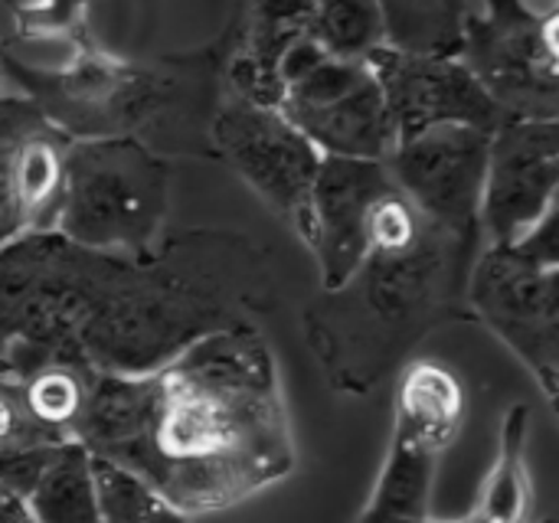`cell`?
<instances>
[{
    "label": "cell",
    "instance_id": "obj_1",
    "mask_svg": "<svg viewBox=\"0 0 559 523\" xmlns=\"http://www.w3.org/2000/svg\"><path fill=\"white\" fill-rule=\"evenodd\" d=\"M265 308V259L239 233L164 236L151 259L95 252L59 233L0 246V360L16 377L43 364L141 377Z\"/></svg>",
    "mask_w": 559,
    "mask_h": 523
},
{
    "label": "cell",
    "instance_id": "obj_2",
    "mask_svg": "<svg viewBox=\"0 0 559 523\" xmlns=\"http://www.w3.org/2000/svg\"><path fill=\"white\" fill-rule=\"evenodd\" d=\"M75 442L187 518L236 508L298 462L275 354L249 321L200 337L151 373H98Z\"/></svg>",
    "mask_w": 559,
    "mask_h": 523
},
{
    "label": "cell",
    "instance_id": "obj_3",
    "mask_svg": "<svg viewBox=\"0 0 559 523\" xmlns=\"http://www.w3.org/2000/svg\"><path fill=\"white\" fill-rule=\"evenodd\" d=\"M478 252L481 239L445 233L393 183L373 213L357 272L305 314L308 344L331 387L364 396L406 367L439 324L472 318L465 292Z\"/></svg>",
    "mask_w": 559,
    "mask_h": 523
},
{
    "label": "cell",
    "instance_id": "obj_4",
    "mask_svg": "<svg viewBox=\"0 0 559 523\" xmlns=\"http://www.w3.org/2000/svg\"><path fill=\"white\" fill-rule=\"evenodd\" d=\"M170 167L141 138H82L66 147L56 229L75 246L151 259L164 239Z\"/></svg>",
    "mask_w": 559,
    "mask_h": 523
},
{
    "label": "cell",
    "instance_id": "obj_5",
    "mask_svg": "<svg viewBox=\"0 0 559 523\" xmlns=\"http://www.w3.org/2000/svg\"><path fill=\"white\" fill-rule=\"evenodd\" d=\"M468 314L508 344L537 377L550 406L559 390L557 210L514 246H485L472 265Z\"/></svg>",
    "mask_w": 559,
    "mask_h": 523
},
{
    "label": "cell",
    "instance_id": "obj_6",
    "mask_svg": "<svg viewBox=\"0 0 559 523\" xmlns=\"http://www.w3.org/2000/svg\"><path fill=\"white\" fill-rule=\"evenodd\" d=\"M0 69L69 141L141 138V128L180 102L174 69L124 66L92 52L69 69H33L0 46Z\"/></svg>",
    "mask_w": 559,
    "mask_h": 523
},
{
    "label": "cell",
    "instance_id": "obj_7",
    "mask_svg": "<svg viewBox=\"0 0 559 523\" xmlns=\"http://www.w3.org/2000/svg\"><path fill=\"white\" fill-rule=\"evenodd\" d=\"M557 7L527 0H481V10H468L459 59L508 118L557 121Z\"/></svg>",
    "mask_w": 559,
    "mask_h": 523
},
{
    "label": "cell",
    "instance_id": "obj_8",
    "mask_svg": "<svg viewBox=\"0 0 559 523\" xmlns=\"http://www.w3.org/2000/svg\"><path fill=\"white\" fill-rule=\"evenodd\" d=\"M278 111L321 157L386 161L396 147L390 111L367 59L321 56L285 82Z\"/></svg>",
    "mask_w": 559,
    "mask_h": 523
},
{
    "label": "cell",
    "instance_id": "obj_9",
    "mask_svg": "<svg viewBox=\"0 0 559 523\" xmlns=\"http://www.w3.org/2000/svg\"><path fill=\"white\" fill-rule=\"evenodd\" d=\"M210 144L298 236H305L321 151L278 108L229 92L210 118Z\"/></svg>",
    "mask_w": 559,
    "mask_h": 523
},
{
    "label": "cell",
    "instance_id": "obj_10",
    "mask_svg": "<svg viewBox=\"0 0 559 523\" xmlns=\"http://www.w3.org/2000/svg\"><path fill=\"white\" fill-rule=\"evenodd\" d=\"M491 131L468 124L429 128L400 141L383 161L400 193L445 233L481 239V190Z\"/></svg>",
    "mask_w": 559,
    "mask_h": 523
},
{
    "label": "cell",
    "instance_id": "obj_11",
    "mask_svg": "<svg viewBox=\"0 0 559 523\" xmlns=\"http://www.w3.org/2000/svg\"><path fill=\"white\" fill-rule=\"evenodd\" d=\"M559 124L534 118H508L488 147L481 190L485 246L521 242L544 216L557 210Z\"/></svg>",
    "mask_w": 559,
    "mask_h": 523
},
{
    "label": "cell",
    "instance_id": "obj_12",
    "mask_svg": "<svg viewBox=\"0 0 559 523\" xmlns=\"http://www.w3.org/2000/svg\"><path fill=\"white\" fill-rule=\"evenodd\" d=\"M367 62L380 82L396 144L442 124H468L495 134L508 121L459 56H416L377 46Z\"/></svg>",
    "mask_w": 559,
    "mask_h": 523
},
{
    "label": "cell",
    "instance_id": "obj_13",
    "mask_svg": "<svg viewBox=\"0 0 559 523\" xmlns=\"http://www.w3.org/2000/svg\"><path fill=\"white\" fill-rule=\"evenodd\" d=\"M66 147L69 138L26 95H0V246L56 229Z\"/></svg>",
    "mask_w": 559,
    "mask_h": 523
},
{
    "label": "cell",
    "instance_id": "obj_14",
    "mask_svg": "<svg viewBox=\"0 0 559 523\" xmlns=\"http://www.w3.org/2000/svg\"><path fill=\"white\" fill-rule=\"evenodd\" d=\"M390 190L393 177L383 161L321 157L301 239L318 259L324 292L341 288L364 262L373 213Z\"/></svg>",
    "mask_w": 559,
    "mask_h": 523
},
{
    "label": "cell",
    "instance_id": "obj_15",
    "mask_svg": "<svg viewBox=\"0 0 559 523\" xmlns=\"http://www.w3.org/2000/svg\"><path fill=\"white\" fill-rule=\"evenodd\" d=\"M468 413V393L459 373L439 360H409L396 383L393 429L423 449L445 455Z\"/></svg>",
    "mask_w": 559,
    "mask_h": 523
},
{
    "label": "cell",
    "instance_id": "obj_16",
    "mask_svg": "<svg viewBox=\"0 0 559 523\" xmlns=\"http://www.w3.org/2000/svg\"><path fill=\"white\" fill-rule=\"evenodd\" d=\"M527 439H531V409L524 403L511 406L501 419L498 452L491 472L478 491V501L468 523H531L534 511V482L527 468Z\"/></svg>",
    "mask_w": 559,
    "mask_h": 523
},
{
    "label": "cell",
    "instance_id": "obj_17",
    "mask_svg": "<svg viewBox=\"0 0 559 523\" xmlns=\"http://www.w3.org/2000/svg\"><path fill=\"white\" fill-rule=\"evenodd\" d=\"M439 459L442 455L423 449L419 442H413L409 436L393 429L386 462L380 468L373 495H370V501H367V508L357 518V523L426 521Z\"/></svg>",
    "mask_w": 559,
    "mask_h": 523
},
{
    "label": "cell",
    "instance_id": "obj_18",
    "mask_svg": "<svg viewBox=\"0 0 559 523\" xmlns=\"http://www.w3.org/2000/svg\"><path fill=\"white\" fill-rule=\"evenodd\" d=\"M383 46L416 56H459L468 0H377Z\"/></svg>",
    "mask_w": 559,
    "mask_h": 523
},
{
    "label": "cell",
    "instance_id": "obj_19",
    "mask_svg": "<svg viewBox=\"0 0 559 523\" xmlns=\"http://www.w3.org/2000/svg\"><path fill=\"white\" fill-rule=\"evenodd\" d=\"M23 508L33 523H102L92 455L79 442L59 445L36 485L26 491Z\"/></svg>",
    "mask_w": 559,
    "mask_h": 523
},
{
    "label": "cell",
    "instance_id": "obj_20",
    "mask_svg": "<svg viewBox=\"0 0 559 523\" xmlns=\"http://www.w3.org/2000/svg\"><path fill=\"white\" fill-rule=\"evenodd\" d=\"M59 445L66 442H56L29 419L20 396V377L0 360V485L16 498H26Z\"/></svg>",
    "mask_w": 559,
    "mask_h": 523
},
{
    "label": "cell",
    "instance_id": "obj_21",
    "mask_svg": "<svg viewBox=\"0 0 559 523\" xmlns=\"http://www.w3.org/2000/svg\"><path fill=\"white\" fill-rule=\"evenodd\" d=\"M95 370L79 364H43L20 373V396L29 419L56 442H75Z\"/></svg>",
    "mask_w": 559,
    "mask_h": 523
},
{
    "label": "cell",
    "instance_id": "obj_22",
    "mask_svg": "<svg viewBox=\"0 0 559 523\" xmlns=\"http://www.w3.org/2000/svg\"><path fill=\"white\" fill-rule=\"evenodd\" d=\"M92 478L102 523H190L160 491L105 459H92Z\"/></svg>",
    "mask_w": 559,
    "mask_h": 523
},
{
    "label": "cell",
    "instance_id": "obj_23",
    "mask_svg": "<svg viewBox=\"0 0 559 523\" xmlns=\"http://www.w3.org/2000/svg\"><path fill=\"white\" fill-rule=\"evenodd\" d=\"M540 523H554V521H540Z\"/></svg>",
    "mask_w": 559,
    "mask_h": 523
},
{
    "label": "cell",
    "instance_id": "obj_24",
    "mask_svg": "<svg viewBox=\"0 0 559 523\" xmlns=\"http://www.w3.org/2000/svg\"><path fill=\"white\" fill-rule=\"evenodd\" d=\"M426 521H429V518H426Z\"/></svg>",
    "mask_w": 559,
    "mask_h": 523
}]
</instances>
